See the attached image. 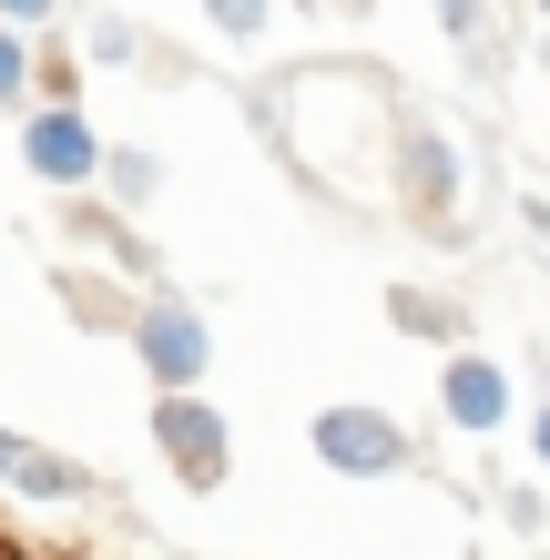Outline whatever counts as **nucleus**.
<instances>
[{"mask_svg": "<svg viewBox=\"0 0 550 560\" xmlns=\"http://www.w3.org/2000/svg\"><path fill=\"white\" fill-rule=\"evenodd\" d=\"M0 489H11V500H92V469L61 458V448H42V439H11V428H0Z\"/></svg>", "mask_w": 550, "mask_h": 560, "instance_id": "nucleus-7", "label": "nucleus"}, {"mask_svg": "<svg viewBox=\"0 0 550 560\" xmlns=\"http://www.w3.org/2000/svg\"><path fill=\"white\" fill-rule=\"evenodd\" d=\"M42 82V61H31V31H0V113H21V92Z\"/></svg>", "mask_w": 550, "mask_h": 560, "instance_id": "nucleus-11", "label": "nucleus"}, {"mask_svg": "<svg viewBox=\"0 0 550 560\" xmlns=\"http://www.w3.org/2000/svg\"><path fill=\"white\" fill-rule=\"evenodd\" d=\"M61 0H0V31H51Z\"/></svg>", "mask_w": 550, "mask_h": 560, "instance_id": "nucleus-15", "label": "nucleus"}, {"mask_svg": "<svg viewBox=\"0 0 550 560\" xmlns=\"http://www.w3.org/2000/svg\"><path fill=\"white\" fill-rule=\"evenodd\" d=\"M530 448H540V469H550V408H540V418H530Z\"/></svg>", "mask_w": 550, "mask_h": 560, "instance_id": "nucleus-16", "label": "nucleus"}, {"mask_svg": "<svg viewBox=\"0 0 550 560\" xmlns=\"http://www.w3.org/2000/svg\"><path fill=\"white\" fill-rule=\"evenodd\" d=\"M153 448H164V469L194 489V500L235 479V439H224L214 398H153Z\"/></svg>", "mask_w": 550, "mask_h": 560, "instance_id": "nucleus-3", "label": "nucleus"}, {"mask_svg": "<svg viewBox=\"0 0 550 560\" xmlns=\"http://www.w3.org/2000/svg\"><path fill=\"white\" fill-rule=\"evenodd\" d=\"M133 357H143V377L164 387V398H194L214 368V326L184 306V295H143V316H133Z\"/></svg>", "mask_w": 550, "mask_h": 560, "instance_id": "nucleus-2", "label": "nucleus"}, {"mask_svg": "<svg viewBox=\"0 0 550 560\" xmlns=\"http://www.w3.org/2000/svg\"><path fill=\"white\" fill-rule=\"evenodd\" d=\"M540 11H550V0H540Z\"/></svg>", "mask_w": 550, "mask_h": 560, "instance_id": "nucleus-18", "label": "nucleus"}, {"mask_svg": "<svg viewBox=\"0 0 550 560\" xmlns=\"http://www.w3.org/2000/svg\"><path fill=\"white\" fill-rule=\"evenodd\" d=\"M438 408L448 428H469V439H500L510 428V368H490V357H448V377H438Z\"/></svg>", "mask_w": 550, "mask_h": 560, "instance_id": "nucleus-6", "label": "nucleus"}, {"mask_svg": "<svg viewBox=\"0 0 550 560\" xmlns=\"http://www.w3.org/2000/svg\"><path fill=\"white\" fill-rule=\"evenodd\" d=\"M387 326H398V337H459L469 306L459 295H429V285H387Z\"/></svg>", "mask_w": 550, "mask_h": 560, "instance_id": "nucleus-9", "label": "nucleus"}, {"mask_svg": "<svg viewBox=\"0 0 550 560\" xmlns=\"http://www.w3.org/2000/svg\"><path fill=\"white\" fill-rule=\"evenodd\" d=\"M21 163H31V174H42L51 194H82V184L113 163V143L92 133V122H82L72 103H42V113L21 122Z\"/></svg>", "mask_w": 550, "mask_h": 560, "instance_id": "nucleus-5", "label": "nucleus"}, {"mask_svg": "<svg viewBox=\"0 0 550 560\" xmlns=\"http://www.w3.org/2000/svg\"><path fill=\"white\" fill-rule=\"evenodd\" d=\"M398 205L429 224V235H448L459 224V143L438 133V122H398Z\"/></svg>", "mask_w": 550, "mask_h": 560, "instance_id": "nucleus-4", "label": "nucleus"}, {"mask_svg": "<svg viewBox=\"0 0 550 560\" xmlns=\"http://www.w3.org/2000/svg\"><path fill=\"white\" fill-rule=\"evenodd\" d=\"M438 21H448V42H479L490 31V0H438Z\"/></svg>", "mask_w": 550, "mask_h": 560, "instance_id": "nucleus-14", "label": "nucleus"}, {"mask_svg": "<svg viewBox=\"0 0 550 560\" xmlns=\"http://www.w3.org/2000/svg\"><path fill=\"white\" fill-rule=\"evenodd\" d=\"M306 448L327 458L337 479H398L408 458H418V439L387 408H367V398H347V408H316V428H306Z\"/></svg>", "mask_w": 550, "mask_h": 560, "instance_id": "nucleus-1", "label": "nucleus"}, {"mask_svg": "<svg viewBox=\"0 0 550 560\" xmlns=\"http://www.w3.org/2000/svg\"><path fill=\"white\" fill-rule=\"evenodd\" d=\"M347 11H377V0H347Z\"/></svg>", "mask_w": 550, "mask_h": 560, "instance_id": "nucleus-17", "label": "nucleus"}, {"mask_svg": "<svg viewBox=\"0 0 550 560\" xmlns=\"http://www.w3.org/2000/svg\"><path fill=\"white\" fill-rule=\"evenodd\" d=\"M51 285H61V306H72V326H92V337H133V316H143V306H122V295L103 276H82V266H61Z\"/></svg>", "mask_w": 550, "mask_h": 560, "instance_id": "nucleus-8", "label": "nucleus"}, {"mask_svg": "<svg viewBox=\"0 0 550 560\" xmlns=\"http://www.w3.org/2000/svg\"><path fill=\"white\" fill-rule=\"evenodd\" d=\"M266 11L276 0H204V21L224 31V42H266Z\"/></svg>", "mask_w": 550, "mask_h": 560, "instance_id": "nucleus-12", "label": "nucleus"}, {"mask_svg": "<svg viewBox=\"0 0 550 560\" xmlns=\"http://www.w3.org/2000/svg\"><path fill=\"white\" fill-rule=\"evenodd\" d=\"M133 51H143V31H133V21H113V11L92 21V61H133Z\"/></svg>", "mask_w": 550, "mask_h": 560, "instance_id": "nucleus-13", "label": "nucleus"}, {"mask_svg": "<svg viewBox=\"0 0 550 560\" xmlns=\"http://www.w3.org/2000/svg\"><path fill=\"white\" fill-rule=\"evenodd\" d=\"M103 184L122 194V205H143V194H153V184H164V163H153L143 143H113V163H103Z\"/></svg>", "mask_w": 550, "mask_h": 560, "instance_id": "nucleus-10", "label": "nucleus"}]
</instances>
